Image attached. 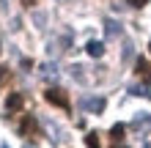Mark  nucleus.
<instances>
[{"label": "nucleus", "mask_w": 151, "mask_h": 148, "mask_svg": "<svg viewBox=\"0 0 151 148\" xmlns=\"http://www.w3.org/2000/svg\"><path fill=\"white\" fill-rule=\"evenodd\" d=\"M44 99H47L50 104H55V107H60V110H66V112L72 110L66 91H60V88H47V91H44Z\"/></svg>", "instance_id": "1"}, {"label": "nucleus", "mask_w": 151, "mask_h": 148, "mask_svg": "<svg viewBox=\"0 0 151 148\" xmlns=\"http://www.w3.org/2000/svg\"><path fill=\"white\" fill-rule=\"evenodd\" d=\"M19 132H22L25 137L39 134V124H36V118H33V115H25V118H22V124H19Z\"/></svg>", "instance_id": "2"}, {"label": "nucleus", "mask_w": 151, "mask_h": 148, "mask_svg": "<svg viewBox=\"0 0 151 148\" xmlns=\"http://www.w3.org/2000/svg\"><path fill=\"white\" fill-rule=\"evenodd\" d=\"M25 107V99H22V93H11V96L6 99V112H19Z\"/></svg>", "instance_id": "3"}, {"label": "nucleus", "mask_w": 151, "mask_h": 148, "mask_svg": "<svg viewBox=\"0 0 151 148\" xmlns=\"http://www.w3.org/2000/svg\"><path fill=\"white\" fill-rule=\"evenodd\" d=\"M135 71H137V77H146V80H151V66L146 63L143 58H137V63H135Z\"/></svg>", "instance_id": "4"}, {"label": "nucleus", "mask_w": 151, "mask_h": 148, "mask_svg": "<svg viewBox=\"0 0 151 148\" xmlns=\"http://www.w3.org/2000/svg\"><path fill=\"white\" fill-rule=\"evenodd\" d=\"M88 55H91V58L104 55V44H102V41H88Z\"/></svg>", "instance_id": "5"}, {"label": "nucleus", "mask_w": 151, "mask_h": 148, "mask_svg": "<svg viewBox=\"0 0 151 148\" xmlns=\"http://www.w3.org/2000/svg\"><path fill=\"white\" fill-rule=\"evenodd\" d=\"M124 132H127V126H124V124H115V126L110 129V140H113V143H121V140H124Z\"/></svg>", "instance_id": "6"}, {"label": "nucleus", "mask_w": 151, "mask_h": 148, "mask_svg": "<svg viewBox=\"0 0 151 148\" xmlns=\"http://www.w3.org/2000/svg\"><path fill=\"white\" fill-rule=\"evenodd\" d=\"M85 145H88V148H99V137H96V132L85 134Z\"/></svg>", "instance_id": "7"}, {"label": "nucleus", "mask_w": 151, "mask_h": 148, "mask_svg": "<svg viewBox=\"0 0 151 148\" xmlns=\"http://www.w3.org/2000/svg\"><path fill=\"white\" fill-rule=\"evenodd\" d=\"M107 33H110V36H115V33H118V25H115V22H107Z\"/></svg>", "instance_id": "8"}, {"label": "nucleus", "mask_w": 151, "mask_h": 148, "mask_svg": "<svg viewBox=\"0 0 151 148\" xmlns=\"http://www.w3.org/2000/svg\"><path fill=\"white\" fill-rule=\"evenodd\" d=\"M129 3H132V6H135V8H143V6L148 3V0H129Z\"/></svg>", "instance_id": "9"}, {"label": "nucleus", "mask_w": 151, "mask_h": 148, "mask_svg": "<svg viewBox=\"0 0 151 148\" xmlns=\"http://www.w3.org/2000/svg\"><path fill=\"white\" fill-rule=\"evenodd\" d=\"M33 3H36V0H22V6H33Z\"/></svg>", "instance_id": "10"}, {"label": "nucleus", "mask_w": 151, "mask_h": 148, "mask_svg": "<svg viewBox=\"0 0 151 148\" xmlns=\"http://www.w3.org/2000/svg\"><path fill=\"white\" fill-rule=\"evenodd\" d=\"M124 148H127V145H124Z\"/></svg>", "instance_id": "11"}, {"label": "nucleus", "mask_w": 151, "mask_h": 148, "mask_svg": "<svg viewBox=\"0 0 151 148\" xmlns=\"http://www.w3.org/2000/svg\"><path fill=\"white\" fill-rule=\"evenodd\" d=\"M148 47H151V44H148Z\"/></svg>", "instance_id": "12"}]
</instances>
